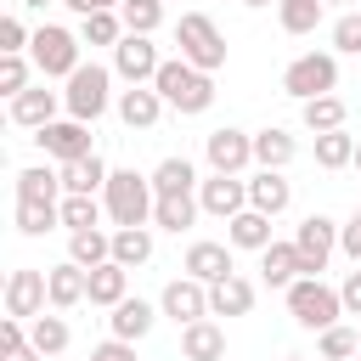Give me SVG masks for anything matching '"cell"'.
<instances>
[{
  "label": "cell",
  "instance_id": "cell-1",
  "mask_svg": "<svg viewBox=\"0 0 361 361\" xmlns=\"http://www.w3.org/2000/svg\"><path fill=\"white\" fill-rule=\"evenodd\" d=\"M152 90H158L164 107H175V113H209V107H214V73L192 68L186 56H169V62L158 68Z\"/></svg>",
  "mask_w": 361,
  "mask_h": 361
},
{
  "label": "cell",
  "instance_id": "cell-2",
  "mask_svg": "<svg viewBox=\"0 0 361 361\" xmlns=\"http://www.w3.org/2000/svg\"><path fill=\"white\" fill-rule=\"evenodd\" d=\"M102 203H107V220H113V231H124V226H152V203H158V192H152V175L113 169V175H107V192H102Z\"/></svg>",
  "mask_w": 361,
  "mask_h": 361
},
{
  "label": "cell",
  "instance_id": "cell-3",
  "mask_svg": "<svg viewBox=\"0 0 361 361\" xmlns=\"http://www.w3.org/2000/svg\"><path fill=\"white\" fill-rule=\"evenodd\" d=\"M288 316H293L299 327H310V333H327V327H338L344 299H338V288H327L322 276H299V282L288 288Z\"/></svg>",
  "mask_w": 361,
  "mask_h": 361
},
{
  "label": "cell",
  "instance_id": "cell-4",
  "mask_svg": "<svg viewBox=\"0 0 361 361\" xmlns=\"http://www.w3.org/2000/svg\"><path fill=\"white\" fill-rule=\"evenodd\" d=\"M175 45H180V56H186L192 68H203V73H220V68H226V34L214 28L209 11H186V17L175 23Z\"/></svg>",
  "mask_w": 361,
  "mask_h": 361
},
{
  "label": "cell",
  "instance_id": "cell-5",
  "mask_svg": "<svg viewBox=\"0 0 361 361\" xmlns=\"http://www.w3.org/2000/svg\"><path fill=\"white\" fill-rule=\"evenodd\" d=\"M282 90L305 107V102H316V96H333L338 90V56L333 51H305V56H293L288 68H282Z\"/></svg>",
  "mask_w": 361,
  "mask_h": 361
},
{
  "label": "cell",
  "instance_id": "cell-6",
  "mask_svg": "<svg viewBox=\"0 0 361 361\" xmlns=\"http://www.w3.org/2000/svg\"><path fill=\"white\" fill-rule=\"evenodd\" d=\"M107 102H113V73H107L102 62H85V68L68 79V90H62V107H68V118H79V124H96V118L107 113Z\"/></svg>",
  "mask_w": 361,
  "mask_h": 361
},
{
  "label": "cell",
  "instance_id": "cell-7",
  "mask_svg": "<svg viewBox=\"0 0 361 361\" xmlns=\"http://www.w3.org/2000/svg\"><path fill=\"white\" fill-rule=\"evenodd\" d=\"M79 34H68V28H56V23H45V28H34V68H39V79H73L85 62H79Z\"/></svg>",
  "mask_w": 361,
  "mask_h": 361
},
{
  "label": "cell",
  "instance_id": "cell-8",
  "mask_svg": "<svg viewBox=\"0 0 361 361\" xmlns=\"http://www.w3.org/2000/svg\"><path fill=\"white\" fill-rule=\"evenodd\" d=\"M203 158H209V175H243V169L254 164V135L220 124V130L203 135Z\"/></svg>",
  "mask_w": 361,
  "mask_h": 361
},
{
  "label": "cell",
  "instance_id": "cell-9",
  "mask_svg": "<svg viewBox=\"0 0 361 361\" xmlns=\"http://www.w3.org/2000/svg\"><path fill=\"white\" fill-rule=\"evenodd\" d=\"M293 248H299L305 276H322L327 259H333V248H338V220H327V214H305L299 231H293Z\"/></svg>",
  "mask_w": 361,
  "mask_h": 361
},
{
  "label": "cell",
  "instance_id": "cell-10",
  "mask_svg": "<svg viewBox=\"0 0 361 361\" xmlns=\"http://www.w3.org/2000/svg\"><path fill=\"white\" fill-rule=\"evenodd\" d=\"M158 68H164V56H158L152 34H124V39H118V51H113V73H118L124 85H152Z\"/></svg>",
  "mask_w": 361,
  "mask_h": 361
},
{
  "label": "cell",
  "instance_id": "cell-11",
  "mask_svg": "<svg viewBox=\"0 0 361 361\" xmlns=\"http://www.w3.org/2000/svg\"><path fill=\"white\" fill-rule=\"evenodd\" d=\"M45 305H51V282H45V271L23 265V271L6 276V316L34 322V316H45Z\"/></svg>",
  "mask_w": 361,
  "mask_h": 361
},
{
  "label": "cell",
  "instance_id": "cell-12",
  "mask_svg": "<svg viewBox=\"0 0 361 361\" xmlns=\"http://www.w3.org/2000/svg\"><path fill=\"white\" fill-rule=\"evenodd\" d=\"M34 141H39V152H45V158H56V169H62V164L90 158V124H79V118H56V124L34 130Z\"/></svg>",
  "mask_w": 361,
  "mask_h": 361
},
{
  "label": "cell",
  "instance_id": "cell-13",
  "mask_svg": "<svg viewBox=\"0 0 361 361\" xmlns=\"http://www.w3.org/2000/svg\"><path fill=\"white\" fill-rule=\"evenodd\" d=\"M197 203L214 220H237L248 209V180L243 175H209V180H197Z\"/></svg>",
  "mask_w": 361,
  "mask_h": 361
},
{
  "label": "cell",
  "instance_id": "cell-14",
  "mask_svg": "<svg viewBox=\"0 0 361 361\" xmlns=\"http://www.w3.org/2000/svg\"><path fill=\"white\" fill-rule=\"evenodd\" d=\"M158 310H164L169 322H180V327H192V322H203V316H209V288H203L197 276H175V282L164 288V299H158Z\"/></svg>",
  "mask_w": 361,
  "mask_h": 361
},
{
  "label": "cell",
  "instance_id": "cell-15",
  "mask_svg": "<svg viewBox=\"0 0 361 361\" xmlns=\"http://www.w3.org/2000/svg\"><path fill=\"white\" fill-rule=\"evenodd\" d=\"M56 107H62V90L28 85V90L11 102V124H23V130H45V124H56Z\"/></svg>",
  "mask_w": 361,
  "mask_h": 361
},
{
  "label": "cell",
  "instance_id": "cell-16",
  "mask_svg": "<svg viewBox=\"0 0 361 361\" xmlns=\"http://www.w3.org/2000/svg\"><path fill=\"white\" fill-rule=\"evenodd\" d=\"M45 282H51V310H73V305H85V299H90V271H85V265H73V259L51 265V271H45Z\"/></svg>",
  "mask_w": 361,
  "mask_h": 361
},
{
  "label": "cell",
  "instance_id": "cell-17",
  "mask_svg": "<svg viewBox=\"0 0 361 361\" xmlns=\"http://www.w3.org/2000/svg\"><path fill=\"white\" fill-rule=\"evenodd\" d=\"M231 243H192L186 248V276H197L203 288H214L220 276H231Z\"/></svg>",
  "mask_w": 361,
  "mask_h": 361
},
{
  "label": "cell",
  "instance_id": "cell-18",
  "mask_svg": "<svg viewBox=\"0 0 361 361\" xmlns=\"http://www.w3.org/2000/svg\"><path fill=\"white\" fill-rule=\"evenodd\" d=\"M118 118H124L130 130H152V124L164 118V96H158L152 85H130V90H118Z\"/></svg>",
  "mask_w": 361,
  "mask_h": 361
},
{
  "label": "cell",
  "instance_id": "cell-19",
  "mask_svg": "<svg viewBox=\"0 0 361 361\" xmlns=\"http://www.w3.org/2000/svg\"><path fill=\"white\" fill-rule=\"evenodd\" d=\"M288 203H293V186L282 180V169H259V175L248 180V209H259V214L276 220Z\"/></svg>",
  "mask_w": 361,
  "mask_h": 361
},
{
  "label": "cell",
  "instance_id": "cell-20",
  "mask_svg": "<svg viewBox=\"0 0 361 361\" xmlns=\"http://www.w3.org/2000/svg\"><path fill=\"white\" fill-rule=\"evenodd\" d=\"M254 310V282L248 276H220L214 288H209V316H248Z\"/></svg>",
  "mask_w": 361,
  "mask_h": 361
},
{
  "label": "cell",
  "instance_id": "cell-21",
  "mask_svg": "<svg viewBox=\"0 0 361 361\" xmlns=\"http://www.w3.org/2000/svg\"><path fill=\"white\" fill-rule=\"evenodd\" d=\"M152 322H158V305H147V299H124V305H113V316H107L113 338H124V344L147 338V333H152Z\"/></svg>",
  "mask_w": 361,
  "mask_h": 361
},
{
  "label": "cell",
  "instance_id": "cell-22",
  "mask_svg": "<svg viewBox=\"0 0 361 361\" xmlns=\"http://www.w3.org/2000/svg\"><path fill=\"white\" fill-rule=\"evenodd\" d=\"M180 355L186 361H220L226 355V327L220 322H192V327H180Z\"/></svg>",
  "mask_w": 361,
  "mask_h": 361
},
{
  "label": "cell",
  "instance_id": "cell-23",
  "mask_svg": "<svg viewBox=\"0 0 361 361\" xmlns=\"http://www.w3.org/2000/svg\"><path fill=\"white\" fill-rule=\"evenodd\" d=\"M293 158H299V141H293L282 124H265V130L254 135V164H259V169H288Z\"/></svg>",
  "mask_w": 361,
  "mask_h": 361
},
{
  "label": "cell",
  "instance_id": "cell-24",
  "mask_svg": "<svg viewBox=\"0 0 361 361\" xmlns=\"http://www.w3.org/2000/svg\"><path fill=\"white\" fill-rule=\"evenodd\" d=\"M17 197L23 203H62V169H51V164L17 169Z\"/></svg>",
  "mask_w": 361,
  "mask_h": 361
},
{
  "label": "cell",
  "instance_id": "cell-25",
  "mask_svg": "<svg viewBox=\"0 0 361 361\" xmlns=\"http://www.w3.org/2000/svg\"><path fill=\"white\" fill-rule=\"evenodd\" d=\"M197 214H203L197 192H164V197L152 203V226H158V231H186Z\"/></svg>",
  "mask_w": 361,
  "mask_h": 361
},
{
  "label": "cell",
  "instance_id": "cell-26",
  "mask_svg": "<svg viewBox=\"0 0 361 361\" xmlns=\"http://www.w3.org/2000/svg\"><path fill=\"white\" fill-rule=\"evenodd\" d=\"M226 243L231 248H254V254H265L276 237H271V214H259V209H243L237 220H226Z\"/></svg>",
  "mask_w": 361,
  "mask_h": 361
},
{
  "label": "cell",
  "instance_id": "cell-27",
  "mask_svg": "<svg viewBox=\"0 0 361 361\" xmlns=\"http://www.w3.org/2000/svg\"><path fill=\"white\" fill-rule=\"evenodd\" d=\"M107 164L90 152V158H79V164H62V192H79V197H96V192H107Z\"/></svg>",
  "mask_w": 361,
  "mask_h": 361
},
{
  "label": "cell",
  "instance_id": "cell-28",
  "mask_svg": "<svg viewBox=\"0 0 361 361\" xmlns=\"http://www.w3.org/2000/svg\"><path fill=\"white\" fill-rule=\"evenodd\" d=\"M259 271H265V282H271V288H293V282L305 276V265H299V248H293V243H271V248L259 254Z\"/></svg>",
  "mask_w": 361,
  "mask_h": 361
},
{
  "label": "cell",
  "instance_id": "cell-29",
  "mask_svg": "<svg viewBox=\"0 0 361 361\" xmlns=\"http://www.w3.org/2000/svg\"><path fill=\"white\" fill-rule=\"evenodd\" d=\"M130 299V271L124 265H96L90 271V305H102V310H113V305H124Z\"/></svg>",
  "mask_w": 361,
  "mask_h": 361
},
{
  "label": "cell",
  "instance_id": "cell-30",
  "mask_svg": "<svg viewBox=\"0 0 361 361\" xmlns=\"http://www.w3.org/2000/svg\"><path fill=\"white\" fill-rule=\"evenodd\" d=\"M68 259L85 265V271L107 265V259H113V231H102V226H96V231H73V237H68Z\"/></svg>",
  "mask_w": 361,
  "mask_h": 361
},
{
  "label": "cell",
  "instance_id": "cell-31",
  "mask_svg": "<svg viewBox=\"0 0 361 361\" xmlns=\"http://www.w3.org/2000/svg\"><path fill=\"white\" fill-rule=\"evenodd\" d=\"M147 259H152V226H124V231H113V265L135 271V265H147Z\"/></svg>",
  "mask_w": 361,
  "mask_h": 361
},
{
  "label": "cell",
  "instance_id": "cell-32",
  "mask_svg": "<svg viewBox=\"0 0 361 361\" xmlns=\"http://www.w3.org/2000/svg\"><path fill=\"white\" fill-rule=\"evenodd\" d=\"M68 338H73V333H68L62 310H51V316H34V322H28V344H34L39 355H62V350H68Z\"/></svg>",
  "mask_w": 361,
  "mask_h": 361
},
{
  "label": "cell",
  "instance_id": "cell-33",
  "mask_svg": "<svg viewBox=\"0 0 361 361\" xmlns=\"http://www.w3.org/2000/svg\"><path fill=\"white\" fill-rule=\"evenodd\" d=\"M299 118H305V130H310V135L344 130V96H316V102H305V107H299Z\"/></svg>",
  "mask_w": 361,
  "mask_h": 361
},
{
  "label": "cell",
  "instance_id": "cell-34",
  "mask_svg": "<svg viewBox=\"0 0 361 361\" xmlns=\"http://www.w3.org/2000/svg\"><path fill=\"white\" fill-rule=\"evenodd\" d=\"M102 197H79V192H62V226H68V237L73 231H96L102 226Z\"/></svg>",
  "mask_w": 361,
  "mask_h": 361
},
{
  "label": "cell",
  "instance_id": "cell-35",
  "mask_svg": "<svg viewBox=\"0 0 361 361\" xmlns=\"http://www.w3.org/2000/svg\"><path fill=\"white\" fill-rule=\"evenodd\" d=\"M130 28H124V17L118 11H96V17H79V39L85 45H113L118 51V39H124Z\"/></svg>",
  "mask_w": 361,
  "mask_h": 361
},
{
  "label": "cell",
  "instance_id": "cell-36",
  "mask_svg": "<svg viewBox=\"0 0 361 361\" xmlns=\"http://www.w3.org/2000/svg\"><path fill=\"white\" fill-rule=\"evenodd\" d=\"M62 226V203H23L17 197V231L23 237H45Z\"/></svg>",
  "mask_w": 361,
  "mask_h": 361
},
{
  "label": "cell",
  "instance_id": "cell-37",
  "mask_svg": "<svg viewBox=\"0 0 361 361\" xmlns=\"http://www.w3.org/2000/svg\"><path fill=\"white\" fill-rule=\"evenodd\" d=\"M316 164H322V169H344V164H355V135H350V130H327V135H316Z\"/></svg>",
  "mask_w": 361,
  "mask_h": 361
},
{
  "label": "cell",
  "instance_id": "cell-38",
  "mask_svg": "<svg viewBox=\"0 0 361 361\" xmlns=\"http://www.w3.org/2000/svg\"><path fill=\"white\" fill-rule=\"evenodd\" d=\"M276 23H282L288 34H316L322 0H276Z\"/></svg>",
  "mask_w": 361,
  "mask_h": 361
},
{
  "label": "cell",
  "instance_id": "cell-39",
  "mask_svg": "<svg viewBox=\"0 0 361 361\" xmlns=\"http://www.w3.org/2000/svg\"><path fill=\"white\" fill-rule=\"evenodd\" d=\"M197 186V169L186 164V158H164L158 169H152V192L164 197V192H192Z\"/></svg>",
  "mask_w": 361,
  "mask_h": 361
},
{
  "label": "cell",
  "instance_id": "cell-40",
  "mask_svg": "<svg viewBox=\"0 0 361 361\" xmlns=\"http://www.w3.org/2000/svg\"><path fill=\"white\" fill-rule=\"evenodd\" d=\"M118 17H124V28H130V34H152V28L164 23V0H124V6H118Z\"/></svg>",
  "mask_w": 361,
  "mask_h": 361
},
{
  "label": "cell",
  "instance_id": "cell-41",
  "mask_svg": "<svg viewBox=\"0 0 361 361\" xmlns=\"http://www.w3.org/2000/svg\"><path fill=\"white\" fill-rule=\"evenodd\" d=\"M361 355V333L355 327H327L322 333V361H350Z\"/></svg>",
  "mask_w": 361,
  "mask_h": 361
},
{
  "label": "cell",
  "instance_id": "cell-42",
  "mask_svg": "<svg viewBox=\"0 0 361 361\" xmlns=\"http://www.w3.org/2000/svg\"><path fill=\"white\" fill-rule=\"evenodd\" d=\"M28 73H34V62H28V56H0V90H6L11 102L28 90Z\"/></svg>",
  "mask_w": 361,
  "mask_h": 361
},
{
  "label": "cell",
  "instance_id": "cell-43",
  "mask_svg": "<svg viewBox=\"0 0 361 361\" xmlns=\"http://www.w3.org/2000/svg\"><path fill=\"white\" fill-rule=\"evenodd\" d=\"M333 45H338L344 56H361V11H344V17L333 23Z\"/></svg>",
  "mask_w": 361,
  "mask_h": 361
},
{
  "label": "cell",
  "instance_id": "cell-44",
  "mask_svg": "<svg viewBox=\"0 0 361 361\" xmlns=\"http://www.w3.org/2000/svg\"><path fill=\"white\" fill-rule=\"evenodd\" d=\"M23 45H34L23 17H0V56H23Z\"/></svg>",
  "mask_w": 361,
  "mask_h": 361
},
{
  "label": "cell",
  "instance_id": "cell-45",
  "mask_svg": "<svg viewBox=\"0 0 361 361\" xmlns=\"http://www.w3.org/2000/svg\"><path fill=\"white\" fill-rule=\"evenodd\" d=\"M17 350H28V333H23L17 316H6L0 322V355H17Z\"/></svg>",
  "mask_w": 361,
  "mask_h": 361
},
{
  "label": "cell",
  "instance_id": "cell-46",
  "mask_svg": "<svg viewBox=\"0 0 361 361\" xmlns=\"http://www.w3.org/2000/svg\"><path fill=\"white\" fill-rule=\"evenodd\" d=\"M338 299H344V316H355L361 322V265L344 276V288H338Z\"/></svg>",
  "mask_w": 361,
  "mask_h": 361
},
{
  "label": "cell",
  "instance_id": "cell-47",
  "mask_svg": "<svg viewBox=\"0 0 361 361\" xmlns=\"http://www.w3.org/2000/svg\"><path fill=\"white\" fill-rule=\"evenodd\" d=\"M90 361H135V344L107 338V344H96V350H90Z\"/></svg>",
  "mask_w": 361,
  "mask_h": 361
},
{
  "label": "cell",
  "instance_id": "cell-48",
  "mask_svg": "<svg viewBox=\"0 0 361 361\" xmlns=\"http://www.w3.org/2000/svg\"><path fill=\"white\" fill-rule=\"evenodd\" d=\"M338 248L361 265V220H355V214H350V226H338Z\"/></svg>",
  "mask_w": 361,
  "mask_h": 361
},
{
  "label": "cell",
  "instance_id": "cell-49",
  "mask_svg": "<svg viewBox=\"0 0 361 361\" xmlns=\"http://www.w3.org/2000/svg\"><path fill=\"white\" fill-rule=\"evenodd\" d=\"M68 11H79V17H96V11H113V6H124V0H62Z\"/></svg>",
  "mask_w": 361,
  "mask_h": 361
},
{
  "label": "cell",
  "instance_id": "cell-50",
  "mask_svg": "<svg viewBox=\"0 0 361 361\" xmlns=\"http://www.w3.org/2000/svg\"><path fill=\"white\" fill-rule=\"evenodd\" d=\"M6 361H39V350L28 344V350H17V355H6Z\"/></svg>",
  "mask_w": 361,
  "mask_h": 361
},
{
  "label": "cell",
  "instance_id": "cell-51",
  "mask_svg": "<svg viewBox=\"0 0 361 361\" xmlns=\"http://www.w3.org/2000/svg\"><path fill=\"white\" fill-rule=\"evenodd\" d=\"M23 6H34V11H45V6H62V0H23Z\"/></svg>",
  "mask_w": 361,
  "mask_h": 361
},
{
  "label": "cell",
  "instance_id": "cell-52",
  "mask_svg": "<svg viewBox=\"0 0 361 361\" xmlns=\"http://www.w3.org/2000/svg\"><path fill=\"white\" fill-rule=\"evenodd\" d=\"M322 6H350V0H322Z\"/></svg>",
  "mask_w": 361,
  "mask_h": 361
},
{
  "label": "cell",
  "instance_id": "cell-53",
  "mask_svg": "<svg viewBox=\"0 0 361 361\" xmlns=\"http://www.w3.org/2000/svg\"><path fill=\"white\" fill-rule=\"evenodd\" d=\"M243 6H271V0H243Z\"/></svg>",
  "mask_w": 361,
  "mask_h": 361
},
{
  "label": "cell",
  "instance_id": "cell-54",
  "mask_svg": "<svg viewBox=\"0 0 361 361\" xmlns=\"http://www.w3.org/2000/svg\"><path fill=\"white\" fill-rule=\"evenodd\" d=\"M355 169H361V141H355Z\"/></svg>",
  "mask_w": 361,
  "mask_h": 361
},
{
  "label": "cell",
  "instance_id": "cell-55",
  "mask_svg": "<svg viewBox=\"0 0 361 361\" xmlns=\"http://www.w3.org/2000/svg\"><path fill=\"white\" fill-rule=\"evenodd\" d=\"M355 220H361V203H355Z\"/></svg>",
  "mask_w": 361,
  "mask_h": 361
},
{
  "label": "cell",
  "instance_id": "cell-56",
  "mask_svg": "<svg viewBox=\"0 0 361 361\" xmlns=\"http://www.w3.org/2000/svg\"><path fill=\"white\" fill-rule=\"evenodd\" d=\"M288 361H305V355H288Z\"/></svg>",
  "mask_w": 361,
  "mask_h": 361
},
{
  "label": "cell",
  "instance_id": "cell-57",
  "mask_svg": "<svg viewBox=\"0 0 361 361\" xmlns=\"http://www.w3.org/2000/svg\"><path fill=\"white\" fill-rule=\"evenodd\" d=\"M355 333H361V322H355Z\"/></svg>",
  "mask_w": 361,
  "mask_h": 361
}]
</instances>
